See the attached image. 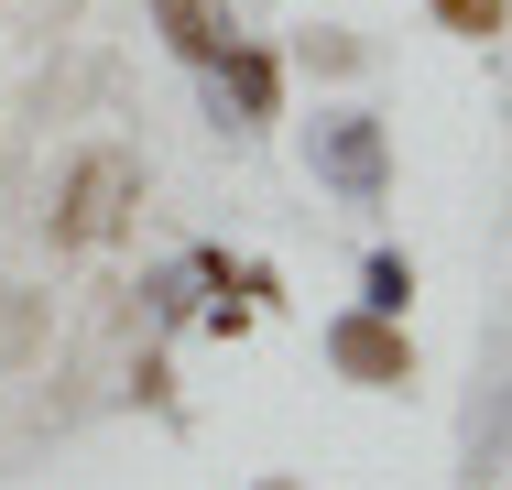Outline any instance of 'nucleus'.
Returning a JSON list of instances; mask_svg holds the SVG:
<instances>
[{
  "instance_id": "1",
  "label": "nucleus",
  "mask_w": 512,
  "mask_h": 490,
  "mask_svg": "<svg viewBox=\"0 0 512 490\" xmlns=\"http://www.w3.org/2000/svg\"><path fill=\"white\" fill-rule=\"evenodd\" d=\"M131 196H142L131 153H88V164L66 175V196H55V240H66V251H88V240H120Z\"/></svg>"
},
{
  "instance_id": "5",
  "label": "nucleus",
  "mask_w": 512,
  "mask_h": 490,
  "mask_svg": "<svg viewBox=\"0 0 512 490\" xmlns=\"http://www.w3.org/2000/svg\"><path fill=\"white\" fill-rule=\"evenodd\" d=\"M218 66H229L240 120H273V98H284V66H273V55H251V44H240V55H218Z\"/></svg>"
},
{
  "instance_id": "4",
  "label": "nucleus",
  "mask_w": 512,
  "mask_h": 490,
  "mask_svg": "<svg viewBox=\"0 0 512 490\" xmlns=\"http://www.w3.org/2000/svg\"><path fill=\"white\" fill-rule=\"evenodd\" d=\"M153 22H164V44H175L186 66H218V55H229V33H218L207 0H153Z\"/></svg>"
},
{
  "instance_id": "6",
  "label": "nucleus",
  "mask_w": 512,
  "mask_h": 490,
  "mask_svg": "<svg viewBox=\"0 0 512 490\" xmlns=\"http://www.w3.org/2000/svg\"><path fill=\"white\" fill-rule=\"evenodd\" d=\"M404 294H414V262L404 251H371V294H360V305H371V316H404Z\"/></svg>"
},
{
  "instance_id": "2",
  "label": "nucleus",
  "mask_w": 512,
  "mask_h": 490,
  "mask_svg": "<svg viewBox=\"0 0 512 490\" xmlns=\"http://www.w3.org/2000/svg\"><path fill=\"white\" fill-rule=\"evenodd\" d=\"M316 175L349 196V207H382V120L371 109H338V120H316Z\"/></svg>"
},
{
  "instance_id": "7",
  "label": "nucleus",
  "mask_w": 512,
  "mask_h": 490,
  "mask_svg": "<svg viewBox=\"0 0 512 490\" xmlns=\"http://www.w3.org/2000/svg\"><path fill=\"white\" fill-rule=\"evenodd\" d=\"M447 33H502V0H436Z\"/></svg>"
},
{
  "instance_id": "3",
  "label": "nucleus",
  "mask_w": 512,
  "mask_h": 490,
  "mask_svg": "<svg viewBox=\"0 0 512 490\" xmlns=\"http://www.w3.org/2000/svg\"><path fill=\"white\" fill-rule=\"evenodd\" d=\"M327 360H338L349 382H371V392H404V382H414V349H404V327H393V316H371V305L327 327Z\"/></svg>"
},
{
  "instance_id": "8",
  "label": "nucleus",
  "mask_w": 512,
  "mask_h": 490,
  "mask_svg": "<svg viewBox=\"0 0 512 490\" xmlns=\"http://www.w3.org/2000/svg\"><path fill=\"white\" fill-rule=\"evenodd\" d=\"M262 490H295V480H262Z\"/></svg>"
}]
</instances>
